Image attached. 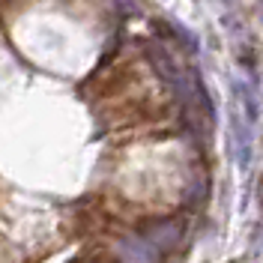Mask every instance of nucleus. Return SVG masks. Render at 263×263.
<instances>
[{
	"label": "nucleus",
	"mask_w": 263,
	"mask_h": 263,
	"mask_svg": "<svg viewBox=\"0 0 263 263\" xmlns=\"http://www.w3.org/2000/svg\"><path fill=\"white\" fill-rule=\"evenodd\" d=\"M147 57H149V63H153V69L162 75L164 81L171 84V87H177L180 93H185L189 87H185V78H182V72H180V66L174 63V57L167 54V48L164 45H159V42H149L147 45Z\"/></svg>",
	"instance_id": "nucleus-1"
},
{
	"label": "nucleus",
	"mask_w": 263,
	"mask_h": 263,
	"mask_svg": "<svg viewBox=\"0 0 263 263\" xmlns=\"http://www.w3.org/2000/svg\"><path fill=\"white\" fill-rule=\"evenodd\" d=\"M159 24V33H164V36H171L174 42H180L185 51H197V42L195 36L185 30V27H180V24H174V21H156Z\"/></svg>",
	"instance_id": "nucleus-2"
},
{
	"label": "nucleus",
	"mask_w": 263,
	"mask_h": 263,
	"mask_svg": "<svg viewBox=\"0 0 263 263\" xmlns=\"http://www.w3.org/2000/svg\"><path fill=\"white\" fill-rule=\"evenodd\" d=\"M224 3H233V0H224Z\"/></svg>",
	"instance_id": "nucleus-3"
}]
</instances>
